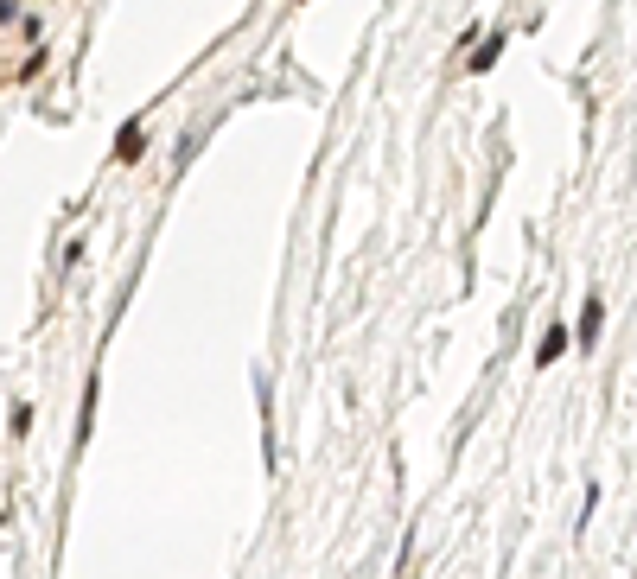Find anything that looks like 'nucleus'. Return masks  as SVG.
Instances as JSON below:
<instances>
[{
  "label": "nucleus",
  "mask_w": 637,
  "mask_h": 579,
  "mask_svg": "<svg viewBox=\"0 0 637 579\" xmlns=\"http://www.w3.org/2000/svg\"><path fill=\"white\" fill-rule=\"evenodd\" d=\"M599 325H606V306H599V293H593V300H587V312H580V338H599Z\"/></svg>",
  "instance_id": "f257e3e1"
},
{
  "label": "nucleus",
  "mask_w": 637,
  "mask_h": 579,
  "mask_svg": "<svg viewBox=\"0 0 637 579\" xmlns=\"http://www.w3.org/2000/svg\"><path fill=\"white\" fill-rule=\"evenodd\" d=\"M561 350H567V331L555 325V331H548V338H542V350H536V363H542V370H548V363H555Z\"/></svg>",
  "instance_id": "f03ea898"
},
{
  "label": "nucleus",
  "mask_w": 637,
  "mask_h": 579,
  "mask_svg": "<svg viewBox=\"0 0 637 579\" xmlns=\"http://www.w3.org/2000/svg\"><path fill=\"white\" fill-rule=\"evenodd\" d=\"M497 51H504V39H485V45L472 51V77H478V70H491V64H497Z\"/></svg>",
  "instance_id": "7ed1b4c3"
}]
</instances>
